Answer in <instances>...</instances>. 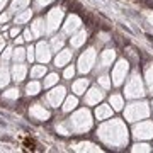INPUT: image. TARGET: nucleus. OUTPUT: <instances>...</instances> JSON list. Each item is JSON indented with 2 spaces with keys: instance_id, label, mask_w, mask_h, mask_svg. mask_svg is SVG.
I'll return each mask as SVG.
<instances>
[{
  "instance_id": "24",
  "label": "nucleus",
  "mask_w": 153,
  "mask_h": 153,
  "mask_svg": "<svg viewBox=\"0 0 153 153\" xmlns=\"http://www.w3.org/2000/svg\"><path fill=\"white\" fill-rule=\"evenodd\" d=\"M95 114H97L99 119H105V117H109V116L112 114V111H111V107H107V105H99V109L95 111Z\"/></svg>"
},
{
  "instance_id": "39",
  "label": "nucleus",
  "mask_w": 153,
  "mask_h": 153,
  "mask_svg": "<svg viewBox=\"0 0 153 153\" xmlns=\"http://www.w3.org/2000/svg\"><path fill=\"white\" fill-rule=\"evenodd\" d=\"M10 14H12V12H5V14H2V16H0V22H2V24L7 22L9 19H10Z\"/></svg>"
},
{
  "instance_id": "41",
  "label": "nucleus",
  "mask_w": 153,
  "mask_h": 153,
  "mask_svg": "<svg viewBox=\"0 0 153 153\" xmlns=\"http://www.w3.org/2000/svg\"><path fill=\"white\" fill-rule=\"evenodd\" d=\"M4 46H5V39H4V36H2V38H0V53H2Z\"/></svg>"
},
{
  "instance_id": "40",
  "label": "nucleus",
  "mask_w": 153,
  "mask_h": 153,
  "mask_svg": "<svg viewBox=\"0 0 153 153\" xmlns=\"http://www.w3.org/2000/svg\"><path fill=\"white\" fill-rule=\"evenodd\" d=\"M17 34H19V27H14V29L10 31V36H12V38H16Z\"/></svg>"
},
{
  "instance_id": "20",
  "label": "nucleus",
  "mask_w": 153,
  "mask_h": 153,
  "mask_svg": "<svg viewBox=\"0 0 153 153\" xmlns=\"http://www.w3.org/2000/svg\"><path fill=\"white\" fill-rule=\"evenodd\" d=\"M112 58H114V51H112V49L104 51V53H102V56H100V68H105V66L112 61Z\"/></svg>"
},
{
  "instance_id": "10",
  "label": "nucleus",
  "mask_w": 153,
  "mask_h": 153,
  "mask_svg": "<svg viewBox=\"0 0 153 153\" xmlns=\"http://www.w3.org/2000/svg\"><path fill=\"white\" fill-rule=\"evenodd\" d=\"M126 70H128V63H126L124 60H121L119 63H117V66L114 68V73H112V78H114L116 85H119V83L123 82V78H124V75H126Z\"/></svg>"
},
{
  "instance_id": "13",
  "label": "nucleus",
  "mask_w": 153,
  "mask_h": 153,
  "mask_svg": "<svg viewBox=\"0 0 153 153\" xmlns=\"http://www.w3.org/2000/svg\"><path fill=\"white\" fill-rule=\"evenodd\" d=\"M31 31H33L34 38H41V36L46 33V26H44L43 19H36V21L31 24Z\"/></svg>"
},
{
  "instance_id": "6",
  "label": "nucleus",
  "mask_w": 153,
  "mask_h": 153,
  "mask_svg": "<svg viewBox=\"0 0 153 153\" xmlns=\"http://www.w3.org/2000/svg\"><path fill=\"white\" fill-rule=\"evenodd\" d=\"M51 51H53V49L49 48V44L41 41V43L36 46V58H38V61L48 63V61L51 60Z\"/></svg>"
},
{
  "instance_id": "32",
  "label": "nucleus",
  "mask_w": 153,
  "mask_h": 153,
  "mask_svg": "<svg viewBox=\"0 0 153 153\" xmlns=\"http://www.w3.org/2000/svg\"><path fill=\"white\" fill-rule=\"evenodd\" d=\"M73 73H75V70H73V66H68L65 70V73H63V76H65L66 80H70L71 76H73Z\"/></svg>"
},
{
  "instance_id": "42",
  "label": "nucleus",
  "mask_w": 153,
  "mask_h": 153,
  "mask_svg": "<svg viewBox=\"0 0 153 153\" xmlns=\"http://www.w3.org/2000/svg\"><path fill=\"white\" fill-rule=\"evenodd\" d=\"M7 2H9V0H0V10H2L4 7H5V4H7Z\"/></svg>"
},
{
  "instance_id": "26",
  "label": "nucleus",
  "mask_w": 153,
  "mask_h": 153,
  "mask_svg": "<svg viewBox=\"0 0 153 153\" xmlns=\"http://www.w3.org/2000/svg\"><path fill=\"white\" fill-rule=\"evenodd\" d=\"M76 104H78V100H76V97H68L65 100V105H63V111L65 112H70V111H73L76 107Z\"/></svg>"
},
{
  "instance_id": "17",
  "label": "nucleus",
  "mask_w": 153,
  "mask_h": 153,
  "mask_svg": "<svg viewBox=\"0 0 153 153\" xmlns=\"http://www.w3.org/2000/svg\"><path fill=\"white\" fill-rule=\"evenodd\" d=\"M31 16H33V10L24 9V10L17 12V16H16V19H14V22H16V24H24V22H27L29 19H31Z\"/></svg>"
},
{
  "instance_id": "31",
  "label": "nucleus",
  "mask_w": 153,
  "mask_h": 153,
  "mask_svg": "<svg viewBox=\"0 0 153 153\" xmlns=\"http://www.w3.org/2000/svg\"><path fill=\"white\" fill-rule=\"evenodd\" d=\"M111 104L114 105V109H123V99L119 95H112L111 97Z\"/></svg>"
},
{
  "instance_id": "7",
  "label": "nucleus",
  "mask_w": 153,
  "mask_h": 153,
  "mask_svg": "<svg viewBox=\"0 0 153 153\" xmlns=\"http://www.w3.org/2000/svg\"><path fill=\"white\" fill-rule=\"evenodd\" d=\"M29 114L33 119H38V121H46L49 119V111L44 109V105L41 104H33L29 107Z\"/></svg>"
},
{
  "instance_id": "43",
  "label": "nucleus",
  "mask_w": 153,
  "mask_h": 153,
  "mask_svg": "<svg viewBox=\"0 0 153 153\" xmlns=\"http://www.w3.org/2000/svg\"><path fill=\"white\" fill-rule=\"evenodd\" d=\"M22 41H24V38H16V43H17V44H21Z\"/></svg>"
},
{
  "instance_id": "14",
  "label": "nucleus",
  "mask_w": 153,
  "mask_h": 153,
  "mask_svg": "<svg viewBox=\"0 0 153 153\" xmlns=\"http://www.w3.org/2000/svg\"><path fill=\"white\" fill-rule=\"evenodd\" d=\"M80 27V19H78V17L76 16H70L68 17V19H66V24H65V33H73V31H75V29H78Z\"/></svg>"
},
{
  "instance_id": "1",
  "label": "nucleus",
  "mask_w": 153,
  "mask_h": 153,
  "mask_svg": "<svg viewBox=\"0 0 153 153\" xmlns=\"http://www.w3.org/2000/svg\"><path fill=\"white\" fill-rule=\"evenodd\" d=\"M92 126V119H90V114L88 111H78L76 114H73L66 123V128L70 133H75V134H80V133H85L87 129H90Z\"/></svg>"
},
{
  "instance_id": "25",
  "label": "nucleus",
  "mask_w": 153,
  "mask_h": 153,
  "mask_svg": "<svg viewBox=\"0 0 153 153\" xmlns=\"http://www.w3.org/2000/svg\"><path fill=\"white\" fill-rule=\"evenodd\" d=\"M44 73H46V66H44V65H36V66L31 68V76H33V78L44 76Z\"/></svg>"
},
{
  "instance_id": "22",
  "label": "nucleus",
  "mask_w": 153,
  "mask_h": 153,
  "mask_svg": "<svg viewBox=\"0 0 153 153\" xmlns=\"http://www.w3.org/2000/svg\"><path fill=\"white\" fill-rule=\"evenodd\" d=\"M26 51H27V49H24L22 46H17V48L14 49V53H12L14 61H16V63H22V61H24V58H26V55H27Z\"/></svg>"
},
{
  "instance_id": "28",
  "label": "nucleus",
  "mask_w": 153,
  "mask_h": 153,
  "mask_svg": "<svg viewBox=\"0 0 153 153\" xmlns=\"http://www.w3.org/2000/svg\"><path fill=\"white\" fill-rule=\"evenodd\" d=\"M51 48H53V51H58L61 48H63V38H60V36H56V38L51 39Z\"/></svg>"
},
{
  "instance_id": "12",
  "label": "nucleus",
  "mask_w": 153,
  "mask_h": 153,
  "mask_svg": "<svg viewBox=\"0 0 153 153\" xmlns=\"http://www.w3.org/2000/svg\"><path fill=\"white\" fill-rule=\"evenodd\" d=\"M71 60V51L70 49H61L60 53H58V56L55 58V66H65L68 61Z\"/></svg>"
},
{
  "instance_id": "4",
  "label": "nucleus",
  "mask_w": 153,
  "mask_h": 153,
  "mask_svg": "<svg viewBox=\"0 0 153 153\" xmlns=\"http://www.w3.org/2000/svg\"><path fill=\"white\" fill-rule=\"evenodd\" d=\"M65 99V87H56L51 92L46 94V102L51 107H58L61 104V100Z\"/></svg>"
},
{
  "instance_id": "34",
  "label": "nucleus",
  "mask_w": 153,
  "mask_h": 153,
  "mask_svg": "<svg viewBox=\"0 0 153 153\" xmlns=\"http://www.w3.org/2000/svg\"><path fill=\"white\" fill-rule=\"evenodd\" d=\"M133 150H134V152H150V146H148V145H136Z\"/></svg>"
},
{
  "instance_id": "11",
  "label": "nucleus",
  "mask_w": 153,
  "mask_h": 153,
  "mask_svg": "<svg viewBox=\"0 0 153 153\" xmlns=\"http://www.w3.org/2000/svg\"><path fill=\"white\" fill-rule=\"evenodd\" d=\"M26 73H27V68L22 65V63H16L14 68H12V78H14L17 83L22 82V80L26 78Z\"/></svg>"
},
{
  "instance_id": "21",
  "label": "nucleus",
  "mask_w": 153,
  "mask_h": 153,
  "mask_svg": "<svg viewBox=\"0 0 153 153\" xmlns=\"http://www.w3.org/2000/svg\"><path fill=\"white\" fill-rule=\"evenodd\" d=\"M29 2H31V0H14V2H12V5H10V12H21V10H24V9L29 5Z\"/></svg>"
},
{
  "instance_id": "35",
  "label": "nucleus",
  "mask_w": 153,
  "mask_h": 153,
  "mask_svg": "<svg viewBox=\"0 0 153 153\" xmlns=\"http://www.w3.org/2000/svg\"><path fill=\"white\" fill-rule=\"evenodd\" d=\"M12 53H14V51H12L10 48H7L5 51H4V55H2V61H7L9 58H10V55H12Z\"/></svg>"
},
{
  "instance_id": "33",
  "label": "nucleus",
  "mask_w": 153,
  "mask_h": 153,
  "mask_svg": "<svg viewBox=\"0 0 153 153\" xmlns=\"http://www.w3.org/2000/svg\"><path fill=\"white\" fill-rule=\"evenodd\" d=\"M22 38L26 39V41H31V39H34L33 31H31V29H26V31H24V36H22Z\"/></svg>"
},
{
  "instance_id": "36",
  "label": "nucleus",
  "mask_w": 153,
  "mask_h": 153,
  "mask_svg": "<svg viewBox=\"0 0 153 153\" xmlns=\"http://www.w3.org/2000/svg\"><path fill=\"white\" fill-rule=\"evenodd\" d=\"M53 0H36V7H46L48 4H51Z\"/></svg>"
},
{
  "instance_id": "30",
  "label": "nucleus",
  "mask_w": 153,
  "mask_h": 153,
  "mask_svg": "<svg viewBox=\"0 0 153 153\" xmlns=\"http://www.w3.org/2000/svg\"><path fill=\"white\" fill-rule=\"evenodd\" d=\"M75 150H92V152H99V148L92 143H80V145H76Z\"/></svg>"
},
{
  "instance_id": "23",
  "label": "nucleus",
  "mask_w": 153,
  "mask_h": 153,
  "mask_svg": "<svg viewBox=\"0 0 153 153\" xmlns=\"http://www.w3.org/2000/svg\"><path fill=\"white\" fill-rule=\"evenodd\" d=\"M39 90H41V83L36 82V80L29 82L27 87H26V94H27V95H38Z\"/></svg>"
},
{
  "instance_id": "5",
  "label": "nucleus",
  "mask_w": 153,
  "mask_h": 153,
  "mask_svg": "<svg viewBox=\"0 0 153 153\" xmlns=\"http://www.w3.org/2000/svg\"><path fill=\"white\" fill-rule=\"evenodd\" d=\"M94 60H95V53H94V49L85 51V53L80 56V60H78V70L83 71V73H87V71L92 68Z\"/></svg>"
},
{
  "instance_id": "18",
  "label": "nucleus",
  "mask_w": 153,
  "mask_h": 153,
  "mask_svg": "<svg viewBox=\"0 0 153 153\" xmlns=\"http://www.w3.org/2000/svg\"><path fill=\"white\" fill-rule=\"evenodd\" d=\"M85 39H87V33L85 31H80L78 34H75L73 38H71V46L73 48H78V46H82L85 43Z\"/></svg>"
},
{
  "instance_id": "3",
  "label": "nucleus",
  "mask_w": 153,
  "mask_h": 153,
  "mask_svg": "<svg viewBox=\"0 0 153 153\" xmlns=\"http://www.w3.org/2000/svg\"><path fill=\"white\" fill-rule=\"evenodd\" d=\"M146 114H148V107L145 102H141V104H133L126 111V117L129 121H136L140 117H145Z\"/></svg>"
},
{
  "instance_id": "37",
  "label": "nucleus",
  "mask_w": 153,
  "mask_h": 153,
  "mask_svg": "<svg viewBox=\"0 0 153 153\" xmlns=\"http://www.w3.org/2000/svg\"><path fill=\"white\" fill-rule=\"evenodd\" d=\"M34 51H36V48H33V46H29V48H27V58H29V61L34 60Z\"/></svg>"
},
{
  "instance_id": "15",
  "label": "nucleus",
  "mask_w": 153,
  "mask_h": 153,
  "mask_svg": "<svg viewBox=\"0 0 153 153\" xmlns=\"http://www.w3.org/2000/svg\"><path fill=\"white\" fill-rule=\"evenodd\" d=\"M10 80V75H9V68H7L5 61H2L0 63V88H4L9 83Z\"/></svg>"
},
{
  "instance_id": "27",
  "label": "nucleus",
  "mask_w": 153,
  "mask_h": 153,
  "mask_svg": "<svg viewBox=\"0 0 153 153\" xmlns=\"http://www.w3.org/2000/svg\"><path fill=\"white\" fill-rule=\"evenodd\" d=\"M56 83H58V75H56V73H49V75L44 78V83H43V85L48 88V87H53V85H56Z\"/></svg>"
},
{
  "instance_id": "38",
  "label": "nucleus",
  "mask_w": 153,
  "mask_h": 153,
  "mask_svg": "<svg viewBox=\"0 0 153 153\" xmlns=\"http://www.w3.org/2000/svg\"><path fill=\"white\" fill-rule=\"evenodd\" d=\"M99 82H100V85H102V87H109V78H107V76H100V78H99Z\"/></svg>"
},
{
  "instance_id": "29",
  "label": "nucleus",
  "mask_w": 153,
  "mask_h": 153,
  "mask_svg": "<svg viewBox=\"0 0 153 153\" xmlns=\"http://www.w3.org/2000/svg\"><path fill=\"white\" fill-rule=\"evenodd\" d=\"M4 97L9 99V100H16V99H19V90L17 88H9V90L4 92Z\"/></svg>"
},
{
  "instance_id": "19",
  "label": "nucleus",
  "mask_w": 153,
  "mask_h": 153,
  "mask_svg": "<svg viewBox=\"0 0 153 153\" xmlns=\"http://www.w3.org/2000/svg\"><path fill=\"white\" fill-rule=\"evenodd\" d=\"M87 85H88V80H87V78H80V80H76V82L73 83V92L80 95V94L85 92Z\"/></svg>"
},
{
  "instance_id": "16",
  "label": "nucleus",
  "mask_w": 153,
  "mask_h": 153,
  "mask_svg": "<svg viewBox=\"0 0 153 153\" xmlns=\"http://www.w3.org/2000/svg\"><path fill=\"white\" fill-rule=\"evenodd\" d=\"M102 99V92L99 90V88H92V90H88V94H87V97H85V102L87 104H95V102H99Z\"/></svg>"
},
{
  "instance_id": "2",
  "label": "nucleus",
  "mask_w": 153,
  "mask_h": 153,
  "mask_svg": "<svg viewBox=\"0 0 153 153\" xmlns=\"http://www.w3.org/2000/svg\"><path fill=\"white\" fill-rule=\"evenodd\" d=\"M61 19H63V10L61 9H51V10L48 12V17H46V33L51 34L55 33L56 29H58V26L61 24Z\"/></svg>"
},
{
  "instance_id": "9",
  "label": "nucleus",
  "mask_w": 153,
  "mask_h": 153,
  "mask_svg": "<svg viewBox=\"0 0 153 153\" xmlns=\"http://www.w3.org/2000/svg\"><path fill=\"white\" fill-rule=\"evenodd\" d=\"M134 134L138 138H152L153 136V123H143L134 128Z\"/></svg>"
},
{
  "instance_id": "8",
  "label": "nucleus",
  "mask_w": 153,
  "mask_h": 153,
  "mask_svg": "<svg viewBox=\"0 0 153 153\" xmlns=\"http://www.w3.org/2000/svg\"><path fill=\"white\" fill-rule=\"evenodd\" d=\"M126 92H128V95L129 97H138V95H141L143 94V88H141V82H140V78H138V75L133 76L131 83L126 87Z\"/></svg>"
}]
</instances>
